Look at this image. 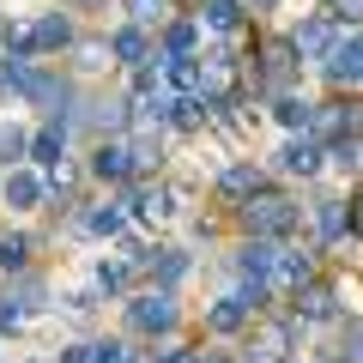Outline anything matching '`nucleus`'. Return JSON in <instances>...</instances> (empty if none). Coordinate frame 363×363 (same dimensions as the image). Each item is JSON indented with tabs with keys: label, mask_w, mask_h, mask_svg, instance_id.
<instances>
[{
	"label": "nucleus",
	"mask_w": 363,
	"mask_h": 363,
	"mask_svg": "<svg viewBox=\"0 0 363 363\" xmlns=\"http://www.w3.org/2000/svg\"><path fill=\"white\" fill-rule=\"evenodd\" d=\"M297 67H303V55L291 49V37H285V43H267V55H260V67H255V85H267V91H291Z\"/></svg>",
	"instance_id": "0eeeda50"
},
{
	"label": "nucleus",
	"mask_w": 363,
	"mask_h": 363,
	"mask_svg": "<svg viewBox=\"0 0 363 363\" xmlns=\"http://www.w3.org/2000/svg\"><path fill=\"white\" fill-rule=\"evenodd\" d=\"M260 188H267V169H260V164H230V169H218V194L236 200V206H242L248 194H260Z\"/></svg>",
	"instance_id": "dca6fc26"
},
{
	"label": "nucleus",
	"mask_w": 363,
	"mask_h": 363,
	"mask_svg": "<svg viewBox=\"0 0 363 363\" xmlns=\"http://www.w3.org/2000/svg\"><path fill=\"white\" fill-rule=\"evenodd\" d=\"M164 85L176 97H206V55H164Z\"/></svg>",
	"instance_id": "9d476101"
},
{
	"label": "nucleus",
	"mask_w": 363,
	"mask_h": 363,
	"mask_svg": "<svg viewBox=\"0 0 363 363\" xmlns=\"http://www.w3.org/2000/svg\"><path fill=\"white\" fill-rule=\"evenodd\" d=\"M230 267H236V279H272V267H279V242L248 236V242L230 255Z\"/></svg>",
	"instance_id": "ddd939ff"
},
{
	"label": "nucleus",
	"mask_w": 363,
	"mask_h": 363,
	"mask_svg": "<svg viewBox=\"0 0 363 363\" xmlns=\"http://www.w3.org/2000/svg\"><path fill=\"white\" fill-rule=\"evenodd\" d=\"M315 230H321V242H339L351 230V206L345 200H315Z\"/></svg>",
	"instance_id": "5701e85b"
},
{
	"label": "nucleus",
	"mask_w": 363,
	"mask_h": 363,
	"mask_svg": "<svg viewBox=\"0 0 363 363\" xmlns=\"http://www.w3.org/2000/svg\"><path fill=\"white\" fill-rule=\"evenodd\" d=\"M291 309H297V321H315V327H321V321H333V315H339V297L309 279L303 291H291Z\"/></svg>",
	"instance_id": "4468645a"
},
{
	"label": "nucleus",
	"mask_w": 363,
	"mask_h": 363,
	"mask_svg": "<svg viewBox=\"0 0 363 363\" xmlns=\"http://www.w3.org/2000/svg\"><path fill=\"white\" fill-rule=\"evenodd\" d=\"M30 79H37V67H30V55H13V49H6V61H0V97H18V104H25Z\"/></svg>",
	"instance_id": "4be33fe9"
},
{
	"label": "nucleus",
	"mask_w": 363,
	"mask_h": 363,
	"mask_svg": "<svg viewBox=\"0 0 363 363\" xmlns=\"http://www.w3.org/2000/svg\"><path fill=\"white\" fill-rule=\"evenodd\" d=\"M333 43H339V18L333 13H309L297 30H291V49H297L303 61H315V67L333 55Z\"/></svg>",
	"instance_id": "20e7f679"
},
{
	"label": "nucleus",
	"mask_w": 363,
	"mask_h": 363,
	"mask_svg": "<svg viewBox=\"0 0 363 363\" xmlns=\"http://www.w3.org/2000/svg\"><path fill=\"white\" fill-rule=\"evenodd\" d=\"M291 345H297V327H291V321H267L255 339H248L242 363H285V357H291Z\"/></svg>",
	"instance_id": "1a4fd4ad"
},
{
	"label": "nucleus",
	"mask_w": 363,
	"mask_h": 363,
	"mask_svg": "<svg viewBox=\"0 0 363 363\" xmlns=\"http://www.w3.org/2000/svg\"><path fill=\"white\" fill-rule=\"evenodd\" d=\"M327 13H333L339 25H357L363 30V0H327Z\"/></svg>",
	"instance_id": "2f4dec72"
},
{
	"label": "nucleus",
	"mask_w": 363,
	"mask_h": 363,
	"mask_svg": "<svg viewBox=\"0 0 363 363\" xmlns=\"http://www.w3.org/2000/svg\"><path fill=\"white\" fill-rule=\"evenodd\" d=\"M200 363H230V357H218V351H206V357H200Z\"/></svg>",
	"instance_id": "e433bc0d"
},
{
	"label": "nucleus",
	"mask_w": 363,
	"mask_h": 363,
	"mask_svg": "<svg viewBox=\"0 0 363 363\" xmlns=\"http://www.w3.org/2000/svg\"><path fill=\"white\" fill-rule=\"evenodd\" d=\"M315 279V260L303 248H279V267H272V291H303Z\"/></svg>",
	"instance_id": "a211bd4d"
},
{
	"label": "nucleus",
	"mask_w": 363,
	"mask_h": 363,
	"mask_svg": "<svg viewBox=\"0 0 363 363\" xmlns=\"http://www.w3.org/2000/svg\"><path fill=\"white\" fill-rule=\"evenodd\" d=\"M109 55H116L121 67H145V61H152L145 25H116V30H109Z\"/></svg>",
	"instance_id": "f3484780"
},
{
	"label": "nucleus",
	"mask_w": 363,
	"mask_h": 363,
	"mask_svg": "<svg viewBox=\"0 0 363 363\" xmlns=\"http://www.w3.org/2000/svg\"><path fill=\"white\" fill-rule=\"evenodd\" d=\"M67 157V121H49L43 133H30V164L37 169H55Z\"/></svg>",
	"instance_id": "6ab92c4d"
},
{
	"label": "nucleus",
	"mask_w": 363,
	"mask_h": 363,
	"mask_svg": "<svg viewBox=\"0 0 363 363\" xmlns=\"http://www.w3.org/2000/svg\"><path fill=\"white\" fill-rule=\"evenodd\" d=\"M321 157H327V145L315 133H291L285 152H279V169L285 176H321Z\"/></svg>",
	"instance_id": "f8f14e48"
},
{
	"label": "nucleus",
	"mask_w": 363,
	"mask_h": 363,
	"mask_svg": "<svg viewBox=\"0 0 363 363\" xmlns=\"http://www.w3.org/2000/svg\"><path fill=\"white\" fill-rule=\"evenodd\" d=\"M67 6H73V13H104L109 0H67Z\"/></svg>",
	"instance_id": "f704fd0d"
},
{
	"label": "nucleus",
	"mask_w": 363,
	"mask_h": 363,
	"mask_svg": "<svg viewBox=\"0 0 363 363\" xmlns=\"http://www.w3.org/2000/svg\"><path fill=\"white\" fill-rule=\"evenodd\" d=\"M18 157H30V133L13 128V121H0V164H18Z\"/></svg>",
	"instance_id": "bb28decb"
},
{
	"label": "nucleus",
	"mask_w": 363,
	"mask_h": 363,
	"mask_svg": "<svg viewBox=\"0 0 363 363\" xmlns=\"http://www.w3.org/2000/svg\"><path fill=\"white\" fill-rule=\"evenodd\" d=\"M272 116L285 121L291 133H309V121H315V104H309V97H297V91H279V104H272Z\"/></svg>",
	"instance_id": "b1692460"
},
{
	"label": "nucleus",
	"mask_w": 363,
	"mask_h": 363,
	"mask_svg": "<svg viewBox=\"0 0 363 363\" xmlns=\"http://www.w3.org/2000/svg\"><path fill=\"white\" fill-rule=\"evenodd\" d=\"M327 363H363V321H351V333H345V345H339V357H327Z\"/></svg>",
	"instance_id": "c756f323"
},
{
	"label": "nucleus",
	"mask_w": 363,
	"mask_h": 363,
	"mask_svg": "<svg viewBox=\"0 0 363 363\" xmlns=\"http://www.w3.org/2000/svg\"><path fill=\"white\" fill-rule=\"evenodd\" d=\"M133 25H169V0H121Z\"/></svg>",
	"instance_id": "cd10ccee"
},
{
	"label": "nucleus",
	"mask_w": 363,
	"mask_h": 363,
	"mask_svg": "<svg viewBox=\"0 0 363 363\" xmlns=\"http://www.w3.org/2000/svg\"><path fill=\"white\" fill-rule=\"evenodd\" d=\"M18 327H25V303L6 291V303H0V333H18Z\"/></svg>",
	"instance_id": "7c9ffc66"
},
{
	"label": "nucleus",
	"mask_w": 363,
	"mask_h": 363,
	"mask_svg": "<svg viewBox=\"0 0 363 363\" xmlns=\"http://www.w3.org/2000/svg\"><path fill=\"white\" fill-rule=\"evenodd\" d=\"M121 315H128V333H140V339H169L176 333V321H182V303H176V291H140V297H128L121 303Z\"/></svg>",
	"instance_id": "f03ea898"
},
{
	"label": "nucleus",
	"mask_w": 363,
	"mask_h": 363,
	"mask_svg": "<svg viewBox=\"0 0 363 363\" xmlns=\"http://www.w3.org/2000/svg\"><path fill=\"white\" fill-rule=\"evenodd\" d=\"M200 18H169L164 25V55H194V43H200Z\"/></svg>",
	"instance_id": "a878e982"
},
{
	"label": "nucleus",
	"mask_w": 363,
	"mask_h": 363,
	"mask_svg": "<svg viewBox=\"0 0 363 363\" xmlns=\"http://www.w3.org/2000/svg\"><path fill=\"white\" fill-rule=\"evenodd\" d=\"M157 363H200V351H182V345H169V351H164Z\"/></svg>",
	"instance_id": "72a5a7b5"
},
{
	"label": "nucleus",
	"mask_w": 363,
	"mask_h": 363,
	"mask_svg": "<svg viewBox=\"0 0 363 363\" xmlns=\"http://www.w3.org/2000/svg\"><path fill=\"white\" fill-rule=\"evenodd\" d=\"M351 224H357V230H363V194L351 200Z\"/></svg>",
	"instance_id": "c9c22d12"
},
{
	"label": "nucleus",
	"mask_w": 363,
	"mask_h": 363,
	"mask_svg": "<svg viewBox=\"0 0 363 363\" xmlns=\"http://www.w3.org/2000/svg\"><path fill=\"white\" fill-rule=\"evenodd\" d=\"M248 315H255V309H248V303L230 291V297H218V303L206 309V333H242V321H248Z\"/></svg>",
	"instance_id": "412c9836"
},
{
	"label": "nucleus",
	"mask_w": 363,
	"mask_h": 363,
	"mask_svg": "<svg viewBox=\"0 0 363 363\" xmlns=\"http://www.w3.org/2000/svg\"><path fill=\"white\" fill-rule=\"evenodd\" d=\"M121 224H128V200H104V206H91L79 218V230L85 236H121Z\"/></svg>",
	"instance_id": "aec40b11"
},
{
	"label": "nucleus",
	"mask_w": 363,
	"mask_h": 363,
	"mask_svg": "<svg viewBox=\"0 0 363 363\" xmlns=\"http://www.w3.org/2000/svg\"><path fill=\"white\" fill-rule=\"evenodd\" d=\"M236 218H242V230H248V236L285 242V236L303 224V212H297V200H285V194H272V188H260V194H248L242 206H236Z\"/></svg>",
	"instance_id": "f257e3e1"
},
{
	"label": "nucleus",
	"mask_w": 363,
	"mask_h": 363,
	"mask_svg": "<svg viewBox=\"0 0 363 363\" xmlns=\"http://www.w3.org/2000/svg\"><path fill=\"white\" fill-rule=\"evenodd\" d=\"M6 37H13V25H6V18H0V43H6Z\"/></svg>",
	"instance_id": "4c0bfd02"
},
{
	"label": "nucleus",
	"mask_w": 363,
	"mask_h": 363,
	"mask_svg": "<svg viewBox=\"0 0 363 363\" xmlns=\"http://www.w3.org/2000/svg\"><path fill=\"white\" fill-rule=\"evenodd\" d=\"M133 272H140V260H133V255H121V260H97V291H116V297H121V291L133 285Z\"/></svg>",
	"instance_id": "393cba45"
},
{
	"label": "nucleus",
	"mask_w": 363,
	"mask_h": 363,
	"mask_svg": "<svg viewBox=\"0 0 363 363\" xmlns=\"http://www.w3.org/2000/svg\"><path fill=\"white\" fill-rule=\"evenodd\" d=\"M30 260V236H0V272H25Z\"/></svg>",
	"instance_id": "c85d7f7f"
},
{
	"label": "nucleus",
	"mask_w": 363,
	"mask_h": 363,
	"mask_svg": "<svg viewBox=\"0 0 363 363\" xmlns=\"http://www.w3.org/2000/svg\"><path fill=\"white\" fill-rule=\"evenodd\" d=\"M200 25L206 30H218V37H236L242 30V18H248V0H200Z\"/></svg>",
	"instance_id": "2eb2a0df"
},
{
	"label": "nucleus",
	"mask_w": 363,
	"mask_h": 363,
	"mask_svg": "<svg viewBox=\"0 0 363 363\" xmlns=\"http://www.w3.org/2000/svg\"><path fill=\"white\" fill-rule=\"evenodd\" d=\"M248 6H272V0H248Z\"/></svg>",
	"instance_id": "58836bf2"
},
{
	"label": "nucleus",
	"mask_w": 363,
	"mask_h": 363,
	"mask_svg": "<svg viewBox=\"0 0 363 363\" xmlns=\"http://www.w3.org/2000/svg\"><path fill=\"white\" fill-rule=\"evenodd\" d=\"M321 73H327V85H339V91L357 85V79H363V30H351V37L333 43V55L321 61Z\"/></svg>",
	"instance_id": "6e6552de"
},
{
	"label": "nucleus",
	"mask_w": 363,
	"mask_h": 363,
	"mask_svg": "<svg viewBox=\"0 0 363 363\" xmlns=\"http://www.w3.org/2000/svg\"><path fill=\"white\" fill-rule=\"evenodd\" d=\"M0 194H6V206H13V212H37L43 200H49V176H43V169H30V164H13Z\"/></svg>",
	"instance_id": "423d86ee"
},
{
	"label": "nucleus",
	"mask_w": 363,
	"mask_h": 363,
	"mask_svg": "<svg viewBox=\"0 0 363 363\" xmlns=\"http://www.w3.org/2000/svg\"><path fill=\"white\" fill-rule=\"evenodd\" d=\"M128 212L140 224H164L169 212H176V194H169L164 182H133V188H128Z\"/></svg>",
	"instance_id": "9b49d317"
},
{
	"label": "nucleus",
	"mask_w": 363,
	"mask_h": 363,
	"mask_svg": "<svg viewBox=\"0 0 363 363\" xmlns=\"http://www.w3.org/2000/svg\"><path fill=\"white\" fill-rule=\"evenodd\" d=\"M91 176L109 182V188H128V182L140 176V164H133V145H128V140H97V152H91Z\"/></svg>",
	"instance_id": "39448f33"
},
{
	"label": "nucleus",
	"mask_w": 363,
	"mask_h": 363,
	"mask_svg": "<svg viewBox=\"0 0 363 363\" xmlns=\"http://www.w3.org/2000/svg\"><path fill=\"white\" fill-rule=\"evenodd\" d=\"M333 164H339V169H357V164H363V145H357V140H333Z\"/></svg>",
	"instance_id": "473e14b6"
},
{
	"label": "nucleus",
	"mask_w": 363,
	"mask_h": 363,
	"mask_svg": "<svg viewBox=\"0 0 363 363\" xmlns=\"http://www.w3.org/2000/svg\"><path fill=\"white\" fill-rule=\"evenodd\" d=\"M67 43H73V18H67V13H43L37 25L13 30L6 49H13V55H55V49H67Z\"/></svg>",
	"instance_id": "7ed1b4c3"
}]
</instances>
